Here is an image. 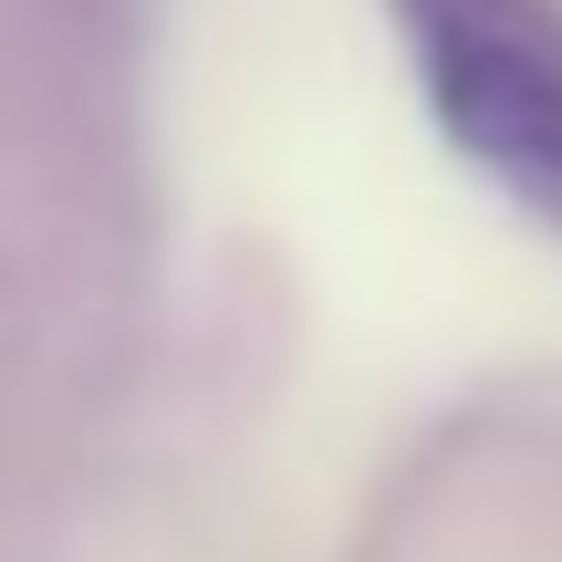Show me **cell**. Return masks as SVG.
<instances>
[{
    "mask_svg": "<svg viewBox=\"0 0 562 562\" xmlns=\"http://www.w3.org/2000/svg\"><path fill=\"white\" fill-rule=\"evenodd\" d=\"M438 136L562 240V0H385Z\"/></svg>",
    "mask_w": 562,
    "mask_h": 562,
    "instance_id": "6da1fadb",
    "label": "cell"
}]
</instances>
